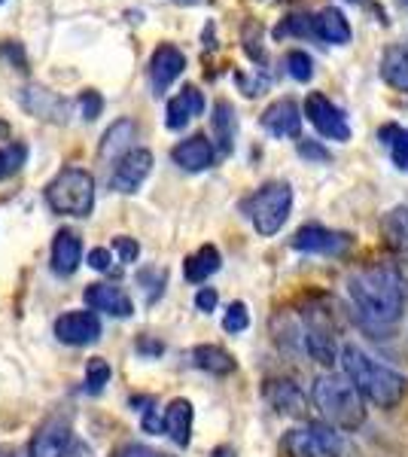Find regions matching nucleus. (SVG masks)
<instances>
[{
    "instance_id": "nucleus-1",
    "label": "nucleus",
    "mask_w": 408,
    "mask_h": 457,
    "mask_svg": "<svg viewBox=\"0 0 408 457\" xmlns=\"http://www.w3.org/2000/svg\"><path fill=\"white\" fill-rule=\"evenodd\" d=\"M347 299L366 329H390L405 308L403 278L393 265H369L347 278Z\"/></svg>"
},
{
    "instance_id": "nucleus-2",
    "label": "nucleus",
    "mask_w": 408,
    "mask_h": 457,
    "mask_svg": "<svg viewBox=\"0 0 408 457\" xmlns=\"http://www.w3.org/2000/svg\"><path fill=\"white\" fill-rule=\"evenodd\" d=\"M338 363L341 375L357 387L362 403H372L375 409H393L405 400L408 394V378L399 370H390L387 363H378L375 357H369L366 351L357 345H345L338 348Z\"/></svg>"
},
{
    "instance_id": "nucleus-3",
    "label": "nucleus",
    "mask_w": 408,
    "mask_h": 457,
    "mask_svg": "<svg viewBox=\"0 0 408 457\" xmlns=\"http://www.w3.org/2000/svg\"><path fill=\"white\" fill-rule=\"evenodd\" d=\"M311 403L321 411L323 424L341 433H354L366 424V403L357 387L341 372H326L311 387Z\"/></svg>"
},
{
    "instance_id": "nucleus-4",
    "label": "nucleus",
    "mask_w": 408,
    "mask_h": 457,
    "mask_svg": "<svg viewBox=\"0 0 408 457\" xmlns=\"http://www.w3.org/2000/svg\"><path fill=\"white\" fill-rule=\"evenodd\" d=\"M289 211H293V189L287 180H269L256 193L241 198V213L254 223L262 238H271L287 226Z\"/></svg>"
},
{
    "instance_id": "nucleus-5",
    "label": "nucleus",
    "mask_w": 408,
    "mask_h": 457,
    "mask_svg": "<svg viewBox=\"0 0 408 457\" xmlns=\"http://www.w3.org/2000/svg\"><path fill=\"white\" fill-rule=\"evenodd\" d=\"M46 204L62 217H88L95 208V177L83 168H64L49 180Z\"/></svg>"
},
{
    "instance_id": "nucleus-6",
    "label": "nucleus",
    "mask_w": 408,
    "mask_h": 457,
    "mask_svg": "<svg viewBox=\"0 0 408 457\" xmlns=\"http://www.w3.org/2000/svg\"><path fill=\"white\" fill-rule=\"evenodd\" d=\"M302 327V348L314 363L321 366H336L338 363V345H336V327L329 323V312H321V308H308L299 317Z\"/></svg>"
},
{
    "instance_id": "nucleus-7",
    "label": "nucleus",
    "mask_w": 408,
    "mask_h": 457,
    "mask_svg": "<svg viewBox=\"0 0 408 457\" xmlns=\"http://www.w3.org/2000/svg\"><path fill=\"white\" fill-rule=\"evenodd\" d=\"M284 454L287 457H341V439L332 427L321 424H305L296 427L284 436Z\"/></svg>"
},
{
    "instance_id": "nucleus-8",
    "label": "nucleus",
    "mask_w": 408,
    "mask_h": 457,
    "mask_svg": "<svg viewBox=\"0 0 408 457\" xmlns=\"http://www.w3.org/2000/svg\"><path fill=\"white\" fill-rule=\"evenodd\" d=\"M305 116L326 141H351V122L323 92H311L305 98Z\"/></svg>"
},
{
    "instance_id": "nucleus-9",
    "label": "nucleus",
    "mask_w": 408,
    "mask_h": 457,
    "mask_svg": "<svg viewBox=\"0 0 408 457\" xmlns=\"http://www.w3.org/2000/svg\"><path fill=\"white\" fill-rule=\"evenodd\" d=\"M354 247V235L338 232V228L326 226H302L293 235V250L299 253H314V256H341Z\"/></svg>"
},
{
    "instance_id": "nucleus-10",
    "label": "nucleus",
    "mask_w": 408,
    "mask_h": 457,
    "mask_svg": "<svg viewBox=\"0 0 408 457\" xmlns=\"http://www.w3.org/2000/svg\"><path fill=\"white\" fill-rule=\"evenodd\" d=\"M150 171H153V153L144 150V146H135V150L122 153V156L116 159V168H113V174H110V187H113L116 193L131 195L144 187Z\"/></svg>"
},
{
    "instance_id": "nucleus-11",
    "label": "nucleus",
    "mask_w": 408,
    "mask_h": 457,
    "mask_svg": "<svg viewBox=\"0 0 408 457\" xmlns=\"http://www.w3.org/2000/svg\"><path fill=\"white\" fill-rule=\"evenodd\" d=\"M58 342L73 345V348H86V345L101 338V320L95 312H68L55 320Z\"/></svg>"
},
{
    "instance_id": "nucleus-12",
    "label": "nucleus",
    "mask_w": 408,
    "mask_h": 457,
    "mask_svg": "<svg viewBox=\"0 0 408 457\" xmlns=\"http://www.w3.org/2000/svg\"><path fill=\"white\" fill-rule=\"evenodd\" d=\"M187 71V55L180 53L177 46L171 43H162L155 46V53L150 55V86L153 95H165L171 83H174L180 73Z\"/></svg>"
},
{
    "instance_id": "nucleus-13",
    "label": "nucleus",
    "mask_w": 408,
    "mask_h": 457,
    "mask_svg": "<svg viewBox=\"0 0 408 457\" xmlns=\"http://www.w3.org/2000/svg\"><path fill=\"white\" fill-rule=\"evenodd\" d=\"M19 101H21V107H25L28 113L37 116V120H52V122H64V120H68L71 104L62 98V95L49 92V88H43V86L21 88Z\"/></svg>"
},
{
    "instance_id": "nucleus-14",
    "label": "nucleus",
    "mask_w": 408,
    "mask_h": 457,
    "mask_svg": "<svg viewBox=\"0 0 408 457\" xmlns=\"http://www.w3.org/2000/svg\"><path fill=\"white\" fill-rule=\"evenodd\" d=\"M73 442V430L64 418H49L46 424L37 430L31 442V454L28 457H62Z\"/></svg>"
},
{
    "instance_id": "nucleus-15",
    "label": "nucleus",
    "mask_w": 408,
    "mask_h": 457,
    "mask_svg": "<svg viewBox=\"0 0 408 457\" xmlns=\"http://www.w3.org/2000/svg\"><path fill=\"white\" fill-rule=\"evenodd\" d=\"M259 122H262V129L269 131L271 137H296L302 129V110L296 101L280 98L265 107V113Z\"/></svg>"
},
{
    "instance_id": "nucleus-16",
    "label": "nucleus",
    "mask_w": 408,
    "mask_h": 457,
    "mask_svg": "<svg viewBox=\"0 0 408 457\" xmlns=\"http://www.w3.org/2000/svg\"><path fill=\"white\" fill-rule=\"evenodd\" d=\"M171 159H174V165H180L183 171L196 174V171H207V168L213 165L217 150H213V144L207 141L204 135H192L171 150Z\"/></svg>"
},
{
    "instance_id": "nucleus-17",
    "label": "nucleus",
    "mask_w": 408,
    "mask_h": 457,
    "mask_svg": "<svg viewBox=\"0 0 408 457\" xmlns=\"http://www.w3.org/2000/svg\"><path fill=\"white\" fill-rule=\"evenodd\" d=\"M79 260H83V238L73 228H58L55 241H52V269H55V275H73L79 269Z\"/></svg>"
},
{
    "instance_id": "nucleus-18",
    "label": "nucleus",
    "mask_w": 408,
    "mask_h": 457,
    "mask_svg": "<svg viewBox=\"0 0 408 457\" xmlns=\"http://www.w3.org/2000/svg\"><path fill=\"white\" fill-rule=\"evenodd\" d=\"M83 299H86V305L92 308V312H104V314H113V317H131V314H135V305H131V299L125 296L120 287H113V284H92V287H86Z\"/></svg>"
},
{
    "instance_id": "nucleus-19",
    "label": "nucleus",
    "mask_w": 408,
    "mask_h": 457,
    "mask_svg": "<svg viewBox=\"0 0 408 457\" xmlns=\"http://www.w3.org/2000/svg\"><path fill=\"white\" fill-rule=\"evenodd\" d=\"M204 113V92L196 86H187L180 95H174V98L168 101V113H165V125L171 131H180L187 129L189 120H196V116Z\"/></svg>"
},
{
    "instance_id": "nucleus-20",
    "label": "nucleus",
    "mask_w": 408,
    "mask_h": 457,
    "mask_svg": "<svg viewBox=\"0 0 408 457\" xmlns=\"http://www.w3.org/2000/svg\"><path fill=\"white\" fill-rule=\"evenodd\" d=\"M311 37L332 43V46H345V43H351V21L336 6H326V10L311 16Z\"/></svg>"
},
{
    "instance_id": "nucleus-21",
    "label": "nucleus",
    "mask_w": 408,
    "mask_h": 457,
    "mask_svg": "<svg viewBox=\"0 0 408 457\" xmlns=\"http://www.w3.org/2000/svg\"><path fill=\"white\" fill-rule=\"evenodd\" d=\"M265 400L278 415H287V418H299L305 411V394L299 390V385L289 378H271L265 385Z\"/></svg>"
},
{
    "instance_id": "nucleus-22",
    "label": "nucleus",
    "mask_w": 408,
    "mask_h": 457,
    "mask_svg": "<svg viewBox=\"0 0 408 457\" xmlns=\"http://www.w3.org/2000/svg\"><path fill=\"white\" fill-rule=\"evenodd\" d=\"M192 418H196V411H192L189 400H171L165 418H162V433H168L174 445L187 448L192 439Z\"/></svg>"
},
{
    "instance_id": "nucleus-23",
    "label": "nucleus",
    "mask_w": 408,
    "mask_h": 457,
    "mask_svg": "<svg viewBox=\"0 0 408 457\" xmlns=\"http://www.w3.org/2000/svg\"><path fill=\"white\" fill-rule=\"evenodd\" d=\"M211 125H213V135H217V146L222 156L235 150V135H238V116H235V107L229 101H217L213 104V116H211Z\"/></svg>"
},
{
    "instance_id": "nucleus-24",
    "label": "nucleus",
    "mask_w": 408,
    "mask_h": 457,
    "mask_svg": "<svg viewBox=\"0 0 408 457\" xmlns=\"http://www.w3.org/2000/svg\"><path fill=\"white\" fill-rule=\"evenodd\" d=\"M381 238L384 245L396 253H408V208L399 204V208H390L381 217Z\"/></svg>"
},
{
    "instance_id": "nucleus-25",
    "label": "nucleus",
    "mask_w": 408,
    "mask_h": 457,
    "mask_svg": "<svg viewBox=\"0 0 408 457\" xmlns=\"http://www.w3.org/2000/svg\"><path fill=\"white\" fill-rule=\"evenodd\" d=\"M220 262H222L220 250L213 245H204V247H198L192 256H187V262H183V275H187L189 284H204L213 271H220Z\"/></svg>"
},
{
    "instance_id": "nucleus-26",
    "label": "nucleus",
    "mask_w": 408,
    "mask_h": 457,
    "mask_svg": "<svg viewBox=\"0 0 408 457\" xmlns=\"http://www.w3.org/2000/svg\"><path fill=\"white\" fill-rule=\"evenodd\" d=\"M192 363L211 375H232L235 372V357L226 348H220V345H198V348L192 351Z\"/></svg>"
},
{
    "instance_id": "nucleus-27",
    "label": "nucleus",
    "mask_w": 408,
    "mask_h": 457,
    "mask_svg": "<svg viewBox=\"0 0 408 457\" xmlns=\"http://www.w3.org/2000/svg\"><path fill=\"white\" fill-rule=\"evenodd\" d=\"M381 79L396 92H408V53L393 46L381 58Z\"/></svg>"
},
{
    "instance_id": "nucleus-28",
    "label": "nucleus",
    "mask_w": 408,
    "mask_h": 457,
    "mask_svg": "<svg viewBox=\"0 0 408 457\" xmlns=\"http://www.w3.org/2000/svg\"><path fill=\"white\" fill-rule=\"evenodd\" d=\"M129 141H135V122H131V120L113 122L107 129V135H104V141H101V156L104 159H120L122 150L129 146ZM125 153H129V150H125Z\"/></svg>"
},
{
    "instance_id": "nucleus-29",
    "label": "nucleus",
    "mask_w": 408,
    "mask_h": 457,
    "mask_svg": "<svg viewBox=\"0 0 408 457\" xmlns=\"http://www.w3.org/2000/svg\"><path fill=\"white\" fill-rule=\"evenodd\" d=\"M378 137H381V144L390 150L393 165H396L399 171H408V129H403V125H384V129L378 131Z\"/></svg>"
},
{
    "instance_id": "nucleus-30",
    "label": "nucleus",
    "mask_w": 408,
    "mask_h": 457,
    "mask_svg": "<svg viewBox=\"0 0 408 457\" xmlns=\"http://www.w3.org/2000/svg\"><path fill=\"white\" fill-rule=\"evenodd\" d=\"M28 159V146L21 141H12L6 146H0V180H10V177H16L21 171V165H25Z\"/></svg>"
},
{
    "instance_id": "nucleus-31",
    "label": "nucleus",
    "mask_w": 408,
    "mask_h": 457,
    "mask_svg": "<svg viewBox=\"0 0 408 457\" xmlns=\"http://www.w3.org/2000/svg\"><path fill=\"white\" fill-rule=\"evenodd\" d=\"M284 68L296 83H308L314 77V58H311L305 49H289L284 58Z\"/></svg>"
},
{
    "instance_id": "nucleus-32",
    "label": "nucleus",
    "mask_w": 408,
    "mask_h": 457,
    "mask_svg": "<svg viewBox=\"0 0 408 457\" xmlns=\"http://www.w3.org/2000/svg\"><path fill=\"white\" fill-rule=\"evenodd\" d=\"M110 381V363L101 357H92L86 363V390L88 394H101Z\"/></svg>"
},
{
    "instance_id": "nucleus-33",
    "label": "nucleus",
    "mask_w": 408,
    "mask_h": 457,
    "mask_svg": "<svg viewBox=\"0 0 408 457\" xmlns=\"http://www.w3.org/2000/svg\"><path fill=\"white\" fill-rule=\"evenodd\" d=\"M247 327H250L247 305H244V302H232V305L226 308V314H222V329H226V333H232V336H238Z\"/></svg>"
},
{
    "instance_id": "nucleus-34",
    "label": "nucleus",
    "mask_w": 408,
    "mask_h": 457,
    "mask_svg": "<svg viewBox=\"0 0 408 457\" xmlns=\"http://www.w3.org/2000/svg\"><path fill=\"white\" fill-rule=\"evenodd\" d=\"M165 269H144V271H137V284L144 287V293H146V299L155 302L162 296V290H165Z\"/></svg>"
},
{
    "instance_id": "nucleus-35",
    "label": "nucleus",
    "mask_w": 408,
    "mask_h": 457,
    "mask_svg": "<svg viewBox=\"0 0 408 457\" xmlns=\"http://www.w3.org/2000/svg\"><path fill=\"white\" fill-rule=\"evenodd\" d=\"M79 110H83L86 122H95L101 116V110H104V98L95 92V88H86V92L79 95Z\"/></svg>"
},
{
    "instance_id": "nucleus-36",
    "label": "nucleus",
    "mask_w": 408,
    "mask_h": 457,
    "mask_svg": "<svg viewBox=\"0 0 408 457\" xmlns=\"http://www.w3.org/2000/svg\"><path fill=\"white\" fill-rule=\"evenodd\" d=\"M296 153H299L302 159H308V162H329L332 159V153L326 150V146H321L317 141H308V137H299Z\"/></svg>"
},
{
    "instance_id": "nucleus-37",
    "label": "nucleus",
    "mask_w": 408,
    "mask_h": 457,
    "mask_svg": "<svg viewBox=\"0 0 408 457\" xmlns=\"http://www.w3.org/2000/svg\"><path fill=\"white\" fill-rule=\"evenodd\" d=\"M250 31H254V37L244 31V53L254 58V62L262 64L265 62V53H262V40H259V37H262V28H259L256 21H250Z\"/></svg>"
},
{
    "instance_id": "nucleus-38",
    "label": "nucleus",
    "mask_w": 408,
    "mask_h": 457,
    "mask_svg": "<svg viewBox=\"0 0 408 457\" xmlns=\"http://www.w3.org/2000/svg\"><path fill=\"white\" fill-rule=\"evenodd\" d=\"M113 250H116V256H120L122 262H135L137 256H140V245L135 238H129V235H116L113 238Z\"/></svg>"
},
{
    "instance_id": "nucleus-39",
    "label": "nucleus",
    "mask_w": 408,
    "mask_h": 457,
    "mask_svg": "<svg viewBox=\"0 0 408 457\" xmlns=\"http://www.w3.org/2000/svg\"><path fill=\"white\" fill-rule=\"evenodd\" d=\"M311 34V16H289L284 25L274 31V37H284V34Z\"/></svg>"
},
{
    "instance_id": "nucleus-40",
    "label": "nucleus",
    "mask_w": 408,
    "mask_h": 457,
    "mask_svg": "<svg viewBox=\"0 0 408 457\" xmlns=\"http://www.w3.org/2000/svg\"><path fill=\"white\" fill-rule=\"evenodd\" d=\"M88 265H92L95 271H110L113 269V253H110L107 247H95L92 253H88Z\"/></svg>"
},
{
    "instance_id": "nucleus-41",
    "label": "nucleus",
    "mask_w": 408,
    "mask_h": 457,
    "mask_svg": "<svg viewBox=\"0 0 408 457\" xmlns=\"http://www.w3.org/2000/svg\"><path fill=\"white\" fill-rule=\"evenodd\" d=\"M217 302H220V296H217V290H213V287H202V290L196 293V308H198V312H204V314H211L213 308H217Z\"/></svg>"
},
{
    "instance_id": "nucleus-42",
    "label": "nucleus",
    "mask_w": 408,
    "mask_h": 457,
    "mask_svg": "<svg viewBox=\"0 0 408 457\" xmlns=\"http://www.w3.org/2000/svg\"><path fill=\"white\" fill-rule=\"evenodd\" d=\"M137 351L146 353V357H159L162 351H165V345L162 342H153V338H137Z\"/></svg>"
},
{
    "instance_id": "nucleus-43",
    "label": "nucleus",
    "mask_w": 408,
    "mask_h": 457,
    "mask_svg": "<svg viewBox=\"0 0 408 457\" xmlns=\"http://www.w3.org/2000/svg\"><path fill=\"white\" fill-rule=\"evenodd\" d=\"M140 424H144L146 433H162V418L155 415V409H146L144 411V421H140Z\"/></svg>"
},
{
    "instance_id": "nucleus-44",
    "label": "nucleus",
    "mask_w": 408,
    "mask_h": 457,
    "mask_svg": "<svg viewBox=\"0 0 408 457\" xmlns=\"http://www.w3.org/2000/svg\"><path fill=\"white\" fill-rule=\"evenodd\" d=\"M62 457H92V452H88L86 442H79L77 436H73V442L68 445V452H64Z\"/></svg>"
},
{
    "instance_id": "nucleus-45",
    "label": "nucleus",
    "mask_w": 408,
    "mask_h": 457,
    "mask_svg": "<svg viewBox=\"0 0 408 457\" xmlns=\"http://www.w3.org/2000/svg\"><path fill=\"white\" fill-rule=\"evenodd\" d=\"M122 457H165V454L153 452V448H146V445H129L122 452Z\"/></svg>"
},
{
    "instance_id": "nucleus-46",
    "label": "nucleus",
    "mask_w": 408,
    "mask_h": 457,
    "mask_svg": "<svg viewBox=\"0 0 408 457\" xmlns=\"http://www.w3.org/2000/svg\"><path fill=\"white\" fill-rule=\"evenodd\" d=\"M0 4H6V0H0Z\"/></svg>"
}]
</instances>
